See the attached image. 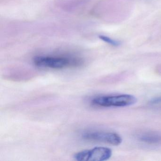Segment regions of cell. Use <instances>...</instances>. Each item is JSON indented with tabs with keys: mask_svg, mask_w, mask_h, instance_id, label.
I'll return each mask as SVG.
<instances>
[{
	"mask_svg": "<svg viewBox=\"0 0 161 161\" xmlns=\"http://www.w3.org/2000/svg\"><path fill=\"white\" fill-rule=\"evenodd\" d=\"M83 137L86 140L103 142L114 146H118L122 142V138L120 136L114 132H89L84 134Z\"/></svg>",
	"mask_w": 161,
	"mask_h": 161,
	"instance_id": "277c9868",
	"label": "cell"
},
{
	"mask_svg": "<svg viewBox=\"0 0 161 161\" xmlns=\"http://www.w3.org/2000/svg\"><path fill=\"white\" fill-rule=\"evenodd\" d=\"M99 37L102 41H104L110 45H112V46H114V47H118L121 45V42L119 41L112 39V38L107 36H99Z\"/></svg>",
	"mask_w": 161,
	"mask_h": 161,
	"instance_id": "8992f818",
	"label": "cell"
},
{
	"mask_svg": "<svg viewBox=\"0 0 161 161\" xmlns=\"http://www.w3.org/2000/svg\"><path fill=\"white\" fill-rule=\"evenodd\" d=\"M136 98L132 95L123 94L114 96H101L94 98L92 103L101 107H126L135 104Z\"/></svg>",
	"mask_w": 161,
	"mask_h": 161,
	"instance_id": "7a4b0ae2",
	"label": "cell"
},
{
	"mask_svg": "<svg viewBox=\"0 0 161 161\" xmlns=\"http://www.w3.org/2000/svg\"><path fill=\"white\" fill-rule=\"evenodd\" d=\"M33 63L36 66L52 69L77 67L83 62L79 57L70 56H38L35 57Z\"/></svg>",
	"mask_w": 161,
	"mask_h": 161,
	"instance_id": "6da1fadb",
	"label": "cell"
},
{
	"mask_svg": "<svg viewBox=\"0 0 161 161\" xmlns=\"http://www.w3.org/2000/svg\"><path fill=\"white\" fill-rule=\"evenodd\" d=\"M112 155L111 149L105 147H96L75 153L74 158L79 161H103L108 160Z\"/></svg>",
	"mask_w": 161,
	"mask_h": 161,
	"instance_id": "3957f363",
	"label": "cell"
},
{
	"mask_svg": "<svg viewBox=\"0 0 161 161\" xmlns=\"http://www.w3.org/2000/svg\"><path fill=\"white\" fill-rule=\"evenodd\" d=\"M161 103V97L155 98L153 99L151 101V103L152 104H156V103Z\"/></svg>",
	"mask_w": 161,
	"mask_h": 161,
	"instance_id": "52a82bcc",
	"label": "cell"
},
{
	"mask_svg": "<svg viewBox=\"0 0 161 161\" xmlns=\"http://www.w3.org/2000/svg\"><path fill=\"white\" fill-rule=\"evenodd\" d=\"M140 141L152 145L161 144V134L154 132L144 133L139 137Z\"/></svg>",
	"mask_w": 161,
	"mask_h": 161,
	"instance_id": "5b68a950",
	"label": "cell"
}]
</instances>
